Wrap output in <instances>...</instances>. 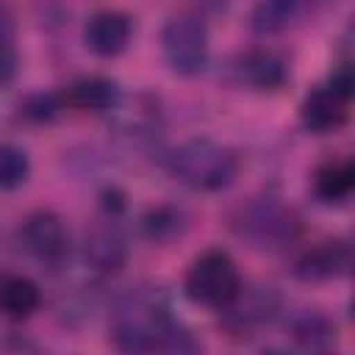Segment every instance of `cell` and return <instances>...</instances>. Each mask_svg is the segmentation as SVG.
<instances>
[{
	"instance_id": "obj_8",
	"label": "cell",
	"mask_w": 355,
	"mask_h": 355,
	"mask_svg": "<svg viewBox=\"0 0 355 355\" xmlns=\"http://www.w3.org/2000/svg\"><path fill=\"white\" fill-rule=\"evenodd\" d=\"M230 75L236 83H244V86H252L261 92H272L288 80V64L275 50L258 47V50L239 53L230 61Z\"/></svg>"
},
{
	"instance_id": "obj_14",
	"label": "cell",
	"mask_w": 355,
	"mask_h": 355,
	"mask_svg": "<svg viewBox=\"0 0 355 355\" xmlns=\"http://www.w3.org/2000/svg\"><path fill=\"white\" fill-rule=\"evenodd\" d=\"M288 336L305 349H324L336 341V322L319 308H305L288 319Z\"/></svg>"
},
{
	"instance_id": "obj_16",
	"label": "cell",
	"mask_w": 355,
	"mask_h": 355,
	"mask_svg": "<svg viewBox=\"0 0 355 355\" xmlns=\"http://www.w3.org/2000/svg\"><path fill=\"white\" fill-rule=\"evenodd\" d=\"M355 189V166L347 158L327 161L313 175V191L322 202H344Z\"/></svg>"
},
{
	"instance_id": "obj_2",
	"label": "cell",
	"mask_w": 355,
	"mask_h": 355,
	"mask_svg": "<svg viewBox=\"0 0 355 355\" xmlns=\"http://www.w3.org/2000/svg\"><path fill=\"white\" fill-rule=\"evenodd\" d=\"M241 277L236 269V261L222 250H208L191 261L183 277V291L191 302L205 308H222L233 300L239 291Z\"/></svg>"
},
{
	"instance_id": "obj_7",
	"label": "cell",
	"mask_w": 355,
	"mask_h": 355,
	"mask_svg": "<svg viewBox=\"0 0 355 355\" xmlns=\"http://www.w3.org/2000/svg\"><path fill=\"white\" fill-rule=\"evenodd\" d=\"M349 97L352 92H344L330 80L324 86H316L313 92H308V97L300 105L302 125L313 133L338 130L349 116Z\"/></svg>"
},
{
	"instance_id": "obj_21",
	"label": "cell",
	"mask_w": 355,
	"mask_h": 355,
	"mask_svg": "<svg viewBox=\"0 0 355 355\" xmlns=\"http://www.w3.org/2000/svg\"><path fill=\"white\" fill-rule=\"evenodd\" d=\"M14 36V17L6 8V3H0V42H11Z\"/></svg>"
},
{
	"instance_id": "obj_10",
	"label": "cell",
	"mask_w": 355,
	"mask_h": 355,
	"mask_svg": "<svg viewBox=\"0 0 355 355\" xmlns=\"http://www.w3.org/2000/svg\"><path fill=\"white\" fill-rule=\"evenodd\" d=\"M352 266V252L347 241H322L311 250H305L294 261V277L305 283H322L347 275Z\"/></svg>"
},
{
	"instance_id": "obj_9",
	"label": "cell",
	"mask_w": 355,
	"mask_h": 355,
	"mask_svg": "<svg viewBox=\"0 0 355 355\" xmlns=\"http://www.w3.org/2000/svg\"><path fill=\"white\" fill-rule=\"evenodd\" d=\"M130 33H133L130 17L122 11L105 8V11H97L89 17V22L83 28V42L94 55L114 58L130 44Z\"/></svg>"
},
{
	"instance_id": "obj_12",
	"label": "cell",
	"mask_w": 355,
	"mask_h": 355,
	"mask_svg": "<svg viewBox=\"0 0 355 355\" xmlns=\"http://www.w3.org/2000/svg\"><path fill=\"white\" fill-rule=\"evenodd\" d=\"M122 100L119 86L111 78L89 75L75 83H69L61 94V103L75 108V111H111Z\"/></svg>"
},
{
	"instance_id": "obj_19",
	"label": "cell",
	"mask_w": 355,
	"mask_h": 355,
	"mask_svg": "<svg viewBox=\"0 0 355 355\" xmlns=\"http://www.w3.org/2000/svg\"><path fill=\"white\" fill-rule=\"evenodd\" d=\"M58 108H61V97H53V94H44V92L25 97V103L19 105L22 116H28V119H33V122H47V119H53V116L58 114Z\"/></svg>"
},
{
	"instance_id": "obj_3",
	"label": "cell",
	"mask_w": 355,
	"mask_h": 355,
	"mask_svg": "<svg viewBox=\"0 0 355 355\" xmlns=\"http://www.w3.org/2000/svg\"><path fill=\"white\" fill-rule=\"evenodd\" d=\"M161 50L172 72L197 75L208 64V31L202 17L191 11H180L166 19L161 31Z\"/></svg>"
},
{
	"instance_id": "obj_5",
	"label": "cell",
	"mask_w": 355,
	"mask_h": 355,
	"mask_svg": "<svg viewBox=\"0 0 355 355\" xmlns=\"http://www.w3.org/2000/svg\"><path fill=\"white\" fill-rule=\"evenodd\" d=\"M280 308V294L272 286H239L233 300L222 305L219 311L225 313V327L230 333H250L261 324H266Z\"/></svg>"
},
{
	"instance_id": "obj_17",
	"label": "cell",
	"mask_w": 355,
	"mask_h": 355,
	"mask_svg": "<svg viewBox=\"0 0 355 355\" xmlns=\"http://www.w3.org/2000/svg\"><path fill=\"white\" fill-rule=\"evenodd\" d=\"M141 227H144V236L150 241L166 244V241H172L178 236H183V230H186V214L178 205L161 202V205L150 208L141 216Z\"/></svg>"
},
{
	"instance_id": "obj_11",
	"label": "cell",
	"mask_w": 355,
	"mask_h": 355,
	"mask_svg": "<svg viewBox=\"0 0 355 355\" xmlns=\"http://www.w3.org/2000/svg\"><path fill=\"white\" fill-rule=\"evenodd\" d=\"M86 263L94 269V272H103V275H114L125 266L128 261V241H125V233L119 230V225L114 219L108 222H100L94 225L89 233H86Z\"/></svg>"
},
{
	"instance_id": "obj_20",
	"label": "cell",
	"mask_w": 355,
	"mask_h": 355,
	"mask_svg": "<svg viewBox=\"0 0 355 355\" xmlns=\"http://www.w3.org/2000/svg\"><path fill=\"white\" fill-rule=\"evenodd\" d=\"M17 75V53L11 42H0V86L11 83Z\"/></svg>"
},
{
	"instance_id": "obj_15",
	"label": "cell",
	"mask_w": 355,
	"mask_h": 355,
	"mask_svg": "<svg viewBox=\"0 0 355 355\" xmlns=\"http://www.w3.org/2000/svg\"><path fill=\"white\" fill-rule=\"evenodd\" d=\"M42 305V291L31 277L11 275L0 280V313L8 319H28Z\"/></svg>"
},
{
	"instance_id": "obj_4",
	"label": "cell",
	"mask_w": 355,
	"mask_h": 355,
	"mask_svg": "<svg viewBox=\"0 0 355 355\" xmlns=\"http://www.w3.org/2000/svg\"><path fill=\"white\" fill-rule=\"evenodd\" d=\"M19 236L25 250L44 266H64V261L69 258V233L61 216L53 211H33L22 222Z\"/></svg>"
},
{
	"instance_id": "obj_6",
	"label": "cell",
	"mask_w": 355,
	"mask_h": 355,
	"mask_svg": "<svg viewBox=\"0 0 355 355\" xmlns=\"http://www.w3.org/2000/svg\"><path fill=\"white\" fill-rule=\"evenodd\" d=\"M297 222L277 202H255L239 219V233L255 241L258 247H283L294 239Z\"/></svg>"
},
{
	"instance_id": "obj_18",
	"label": "cell",
	"mask_w": 355,
	"mask_h": 355,
	"mask_svg": "<svg viewBox=\"0 0 355 355\" xmlns=\"http://www.w3.org/2000/svg\"><path fill=\"white\" fill-rule=\"evenodd\" d=\"M28 175H31L28 153L17 144H3L0 147V189L14 191L28 180Z\"/></svg>"
},
{
	"instance_id": "obj_13",
	"label": "cell",
	"mask_w": 355,
	"mask_h": 355,
	"mask_svg": "<svg viewBox=\"0 0 355 355\" xmlns=\"http://www.w3.org/2000/svg\"><path fill=\"white\" fill-rule=\"evenodd\" d=\"M316 0H258L250 11V28L261 36L280 33L297 17H302Z\"/></svg>"
},
{
	"instance_id": "obj_1",
	"label": "cell",
	"mask_w": 355,
	"mask_h": 355,
	"mask_svg": "<svg viewBox=\"0 0 355 355\" xmlns=\"http://www.w3.org/2000/svg\"><path fill=\"white\" fill-rule=\"evenodd\" d=\"M172 175L197 191H222L239 175V158L214 139H189L169 155Z\"/></svg>"
}]
</instances>
